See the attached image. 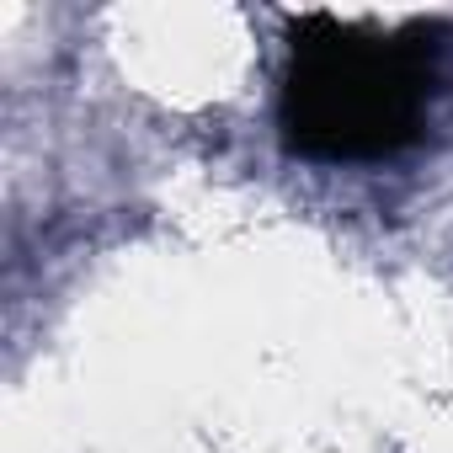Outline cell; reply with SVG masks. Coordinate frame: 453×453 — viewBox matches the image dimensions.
<instances>
[{
    "label": "cell",
    "instance_id": "cell-1",
    "mask_svg": "<svg viewBox=\"0 0 453 453\" xmlns=\"http://www.w3.org/2000/svg\"><path fill=\"white\" fill-rule=\"evenodd\" d=\"M416 38L421 27L384 38L326 12L299 17L278 96L283 144L304 160H384L405 150L437 86V54Z\"/></svg>",
    "mask_w": 453,
    "mask_h": 453
}]
</instances>
